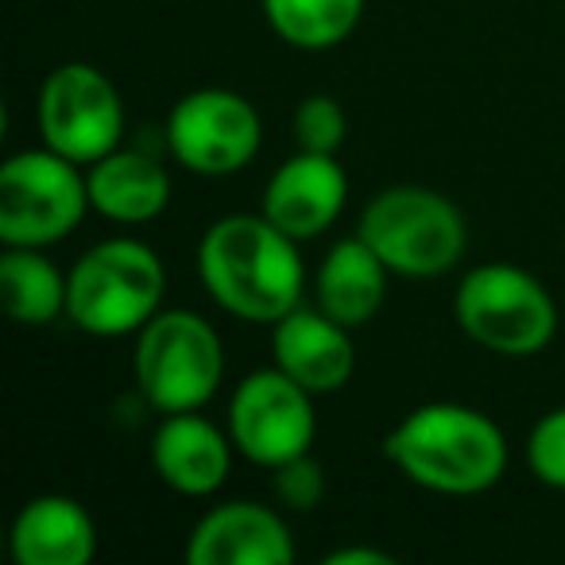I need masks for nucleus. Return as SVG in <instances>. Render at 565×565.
<instances>
[{
	"label": "nucleus",
	"instance_id": "5",
	"mask_svg": "<svg viewBox=\"0 0 565 565\" xmlns=\"http://www.w3.org/2000/svg\"><path fill=\"white\" fill-rule=\"evenodd\" d=\"M132 369L151 411H202L225 380V345L221 333L194 310H159L136 333Z\"/></svg>",
	"mask_w": 565,
	"mask_h": 565
},
{
	"label": "nucleus",
	"instance_id": "7",
	"mask_svg": "<svg viewBox=\"0 0 565 565\" xmlns=\"http://www.w3.org/2000/svg\"><path fill=\"white\" fill-rule=\"evenodd\" d=\"M89 182L82 163L43 148H28L0 167V241L4 248H51L82 225Z\"/></svg>",
	"mask_w": 565,
	"mask_h": 565
},
{
	"label": "nucleus",
	"instance_id": "11",
	"mask_svg": "<svg viewBox=\"0 0 565 565\" xmlns=\"http://www.w3.org/2000/svg\"><path fill=\"white\" fill-rule=\"evenodd\" d=\"M345 202L349 179L338 156L299 148L267 179L259 213L271 225H279L287 236H295V241H315V236L330 233V225L341 217Z\"/></svg>",
	"mask_w": 565,
	"mask_h": 565
},
{
	"label": "nucleus",
	"instance_id": "1",
	"mask_svg": "<svg viewBox=\"0 0 565 565\" xmlns=\"http://www.w3.org/2000/svg\"><path fill=\"white\" fill-rule=\"evenodd\" d=\"M299 244L264 213H228L198 241V279L225 315L275 326L302 307L307 264Z\"/></svg>",
	"mask_w": 565,
	"mask_h": 565
},
{
	"label": "nucleus",
	"instance_id": "8",
	"mask_svg": "<svg viewBox=\"0 0 565 565\" xmlns=\"http://www.w3.org/2000/svg\"><path fill=\"white\" fill-rule=\"evenodd\" d=\"M225 430L236 454L259 469H275L291 457L310 454V441L318 434L315 392L287 376L279 364L252 372L228 399Z\"/></svg>",
	"mask_w": 565,
	"mask_h": 565
},
{
	"label": "nucleus",
	"instance_id": "14",
	"mask_svg": "<svg viewBox=\"0 0 565 565\" xmlns=\"http://www.w3.org/2000/svg\"><path fill=\"white\" fill-rule=\"evenodd\" d=\"M233 438L198 411L163 415L151 434V469L179 495H213L233 469Z\"/></svg>",
	"mask_w": 565,
	"mask_h": 565
},
{
	"label": "nucleus",
	"instance_id": "9",
	"mask_svg": "<svg viewBox=\"0 0 565 565\" xmlns=\"http://www.w3.org/2000/svg\"><path fill=\"white\" fill-rule=\"evenodd\" d=\"M43 143L74 163L89 167L120 148L125 102L105 71L89 63H63L43 78L40 89Z\"/></svg>",
	"mask_w": 565,
	"mask_h": 565
},
{
	"label": "nucleus",
	"instance_id": "16",
	"mask_svg": "<svg viewBox=\"0 0 565 565\" xmlns=\"http://www.w3.org/2000/svg\"><path fill=\"white\" fill-rule=\"evenodd\" d=\"M387 275L392 267L372 252L361 233L338 241L315 271V307L333 322L361 330L380 315L387 299Z\"/></svg>",
	"mask_w": 565,
	"mask_h": 565
},
{
	"label": "nucleus",
	"instance_id": "2",
	"mask_svg": "<svg viewBox=\"0 0 565 565\" xmlns=\"http://www.w3.org/2000/svg\"><path fill=\"white\" fill-rule=\"evenodd\" d=\"M384 457L426 492L480 495L508 472V438L477 407L423 403L387 430Z\"/></svg>",
	"mask_w": 565,
	"mask_h": 565
},
{
	"label": "nucleus",
	"instance_id": "20",
	"mask_svg": "<svg viewBox=\"0 0 565 565\" xmlns=\"http://www.w3.org/2000/svg\"><path fill=\"white\" fill-rule=\"evenodd\" d=\"M345 136H349L345 109L330 94H315L307 102H299V109H295V143L302 151L338 156L345 148Z\"/></svg>",
	"mask_w": 565,
	"mask_h": 565
},
{
	"label": "nucleus",
	"instance_id": "13",
	"mask_svg": "<svg viewBox=\"0 0 565 565\" xmlns=\"http://www.w3.org/2000/svg\"><path fill=\"white\" fill-rule=\"evenodd\" d=\"M271 356L307 392H341L356 369L353 330L333 322L318 307H295L271 326Z\"/></svg>",
	"mask_w": 565,
	"mask_h": 565
},
{
	"label": "nucleus",
	"instance_id": "10",
	"mask_svg": "<svg viewBox=\"0 0 565 565\" xmlns=\"http://www.w3.org/2000/svg\"><path fill=\"white\" fill-rule=\"evenodd\" d=\"M259 143H264V120L256 105L236 89H190L167 117V148L186 171L202 179L244 171L256 159Z\"/></svg>",
	"mask_w": 565,
	"mask_h": 565
},
{
	"label": "nucleus",
	"instance_id": "4",
	"mask_svg": "<svg viewBox=\"0 0 565 565\" xmlns=\"http://www.w3.org/2000/svg\"><path fill=\"white\" fill-rule=\"evenodd\" d=\"M356 233L392 275L434 279L461 264L469 248L465 213L430 186H387L364 205Z\"/></svg>",
	"mask_w": 565,
	"mask_h": 565
},
{
	"label": "nucleus",
	"instance_id": "3",
	"mask_svg": "<svg viewBox=\"0 0 565 565\" xmlns=\"http://www.w3.org/2000/svg\"><path fill=\"white\" fill-rule=\"evenodd\" d=\"M163 295V259L136 236H113L94 244L66 271V318L89 338L140 333L159 315Z\"/></svg>",
	"mask_w": 565,
	"mask_h": 565
},
{
	"label": "nucleus",
	"instance_id": "18",
	"mask_svg": "<svg viewBox=\"0 0 565 565\" xmlns=\"http://www.w3.org/2000/svg\"><path fill=\"white\" fill-rule=\"evenodd\" d=\"M0 299L17 326H51L66 315V275L43 256V248H4Z\"/></svg>",
	"mask_w": 565,
	"mask_h": 565
},
{
	"label": "nucleus",
	"instance_id": "15",
	"mask_svg": "<svg viewBox=\"0 0 565 565\" xmlns=\"http://www.w3.org/2000/svg\"><path fill=\"white\" fill-rule=\"evenodd\" d=\"M9 546L17 565H86L97 554V523L74 495L47 492L17 511Z\"/></svg>",
	"mask_w": 565,
	"mask_h": 565
},
{
	"label": "nucleus",
	"instance_id": "12",
	"mask_svg": "<svg viewBox=\"0 0 565 565\" xmlns=\"http://www.w3.org/2000/svg\"><path fill=\"white\" fill-rule=\"evenodd\" d=\"M190 565H291L295 539L287 519L267 503L228 500L194 523L186 542Z\"/></svg>",
	"mask_w": 565,
	"mask_h": 565
},
{
	"label": "nucleus",
	"instance_id": "6",
	"mask_svg": "<svg viewBox=\"0 0 565 565\" xmlns=\"http://www.w3.org/2000/svg\"><path fill=\"white\" fill-rule=\"evenodd\" d=\"M454 318L465 338L495 356H534L557 333V302L515 264H480L465 271L454 295Z\"/></svg>",
	"mask_w": 565,
	"mask_h": 565
},
{
	"label": "nucleus",
	"instance_id": "22",
	"mask_svg": "<svg viewBox=\"0 0 565 565\" xmlns=\"http://www.w3.org/2000/svg\"><path fill=\"white\" fill-rule=\"evenodd\" d=\"M271 495L287 511H315L326 500V472L310 454L291 457L271 469Z\"/></svg>",
	"mask_w": 565,
	"mask_h": 565
},
{
	"label": "nucleus",
	"instance_id": "23",
	"mask_svg": "<svg viewBox=\"0 0 565 565\" xmlns=\"http://www.w3.org/2000/svg\"><path fill=\"white\" fill-rule=\"evenodd\" d=\"M326 565H392L395 557L380 546H338L322 557Z\"/></svg>",
	"mask_w": 565,
	"mask_h": 565
},
{
	"label": "nucleus",
	"instance_id": "17",
	"mask_svg": "<svg viewBox=\"0 0 565 565\" xmlns=\"http://www.w3.org/2000/svg\"><path fill=\"white\" fill-rule=\"evenodd\" d=\"M89 205L120 225H148L171 202V174L140 148H117L86 167Z\"/></svg>",
	"mask_w": 565,
	"mask_h": 565
},
{
	"label": "nucleus",
	"instance_id": "21",
	"mask_svg": "<svg viewBox=\"0 0 565 565\" xmlns=\"http://www.w3.org/2000/svg\"><path fill=\"white\" fill-rule=\"evenodd\" d=\"M526 465L534 480L565 492V407H554L531 426L526 438Z\"/></svg>",
	"mask_w": 565,
	"mask_h": 565
},
{
	"label": "nucleus",
	"instance_id": "19",
	"mask_svg": "<svg viewBox=\"0 0 565 565\" xmlns=\"http://www.w3.org/2000/svg\"><path fill=\"white\" fill-rule=\"evenodd\" d=\"M264 20L287 47L330 51L356 32L364 0H259Z\"/></svg>",
	"mask_w": 565,
	"mask_h": 565
}]
</instances>
